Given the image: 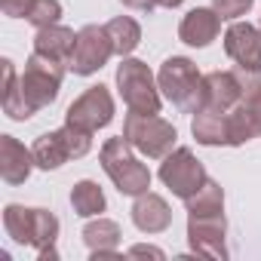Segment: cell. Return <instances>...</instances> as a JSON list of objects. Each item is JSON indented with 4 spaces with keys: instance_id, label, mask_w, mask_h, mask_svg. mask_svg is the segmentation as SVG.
<instances>
[{
    "instance_id": "1",
    "label": "cell",
    "mask_w": 261,
    "mask_h": 261,
    "mask_svg": "<svg viewBox=\"0 0 261 261\" xmlns=\"http://www.w3.org/2000/svg\"><path fill=\"white\" fill-rule=\"evenodd\" d=\"M157 83L163 98H169L178 111L185 114H197L206 105V74H200V68L185 59V56H172L160 65L157 71Z\"/></svg>"
},
{
    "instance_id": "2",
    "label": "cell",
    "mask_w": 261,
    "mask_h": 261,
    "mask_svg": "<svg viewBox=\"0 0 261 261\" xmlns=\"http://www.w3.org/2000/svg\"><path fill=\"white\" fill-rule=\"evenodd\" d=\"M98 163L101 169L108 172V178L114 181V188L123 194V197H139L151 188V169L136 157V148L129 145L123 136L117 139H108L98 151Z\"/></svg>"
},
{
    "instance_id": "3",
    "label": "cell",
    "mask_w": 261,
    "mask_h": 261,
    "mask_svg": "<svg viewBox=\"0 0 261 261\" xmlns=\"http://www.w3.org/2000/svg\"><path fill=\"white\" fill-rule=\"evenodd\" d=\"M65 71H71V68H68L65 62L53 59V56H43V53H37V49L28 56L25 71L19 74V86H22V95H25V101L31 105L34 114H37L40 108H49V105L59 98Z\"/></svg>"
},
{
    "instance_id": "4",
    "label": "cell",
    "mask_w": 261,
    "mask_h": 261,
    "mask_svg": "<svg viewBox=\"0 0 261 261\" xmlns=\"http://www.w3.org/2000/svg\"><path fill=\"white\" fill-rule=\"evenodd\" d=\"M123 139L133 145L142 157L148 160H163L166 154L175 151V142H178V133L175 126L157 114H136L129 111L126 120H123Z\"/></svg>"
},
{
    "instance_id": "5",
    "label": "cell",
    "mask_w": 261,
    "mask_h": 261,
    "mask_svg": "<svg viewBox=\"0 0 261 261\" xmlns=\"http://www.w3.org/2000/svg\"><path fill=\"white\" fill-rule=\"evenodd\" d=\"M117 89L123 95V105L136 114H160V83L154 71L142 59H120L117 65Z\"/></svg>"
},
{
    "instance_id": "6",
    "label": "cell",
    "mask_w": 261,
    "mask_h": 261,
    "mask_svg": "<svg viewBox=\"0 0 261 261\" xmlns=\"http://www.w3.org/2000/svg\"><path fill=\"white\" fill-rule=\"evenodd\" d=\"M92 148V136L89 133H80L74 126H59L53 133H43L37 136V142L31 145V154H34V163L37 169L43 172H53V169H62L68 160H80L86 157Z\"/></svg>"
},
{
    "instance_id": "7",
    "label": "cell",
    "mask_w": 261,
    "mask_h": 261,
    "mask_svg": "<svg viewBox=\"0 0 261 261\" xmlns=\"http://www.w3.org/2000/svg\"><path fill=\"white\" fill-rule=\"evenodd\" d=\"M206 169H203V163L194 157V151L191 148H175L172 154H166L163 157V163H160V181L172 191V197H178V200H188V197H194L203 185H206Z\"/></svg>"
},
{
    "instance_id": "8",
    "label": "cell",
    "mask_w": 261,
    "mask_h": 261,
    "mask_svg": "<svg viewBox=\"0 0 261 261\" xmlns=\"http://www.w3.org/2000/svg\"><path fill=\"white\" fill-rule=\"evenodd\" d=\"M114 120V95L108 86H89L83 95H77L65 114V123L80 129V133H89L95 136L98 129H105L108 123Z\"/></svg>"
},
{
    "instance_id": "9",
    "label": "cell",
    "mask_w": 261,
    "mask_h": 261,
    "mask_svg": "<svg viewBox=\"0 0 261 261\" xmlns=\"http://www.w3.org/2000/svg\"><path fill=\"white\" fill-rule=\"evenodd\" d=\"M114 56V43L105 25H83L77 31V43H74V56H71V71L77 77H89L95 71H101L108 65V59Z\"/></svg>"
},
{
    "instance_id": "10",
    "label": "cell",
    "mask_w": 261,
    "mask_h": 261,
    "mask_svg": "<svg viewBox=\"0 0 261 261\" xmlns=\"http://www.w3.org/2000/svg\"><path fill=\"white\" fill-rule=\"evenodd\" d=\"M258 83H261V77H252V74H243V71H209L206 74V105H203V111L227 114Z\"/></svg>"
},
{
    "instance_id": "11",
    "label": "cell",
    "mask_w": 261,
    "mask_h": 261,
    "mask_svg": "<svg viewBox=\"0 0 261 261\" xmlns=\"http://www.w3.org/2000/svg\"><path fill=\"white\" fill-rule=\"evenodd\" d=\"M224 53L237 65V71L261 77V28L237 19L224 31Z\"/></svg>"
},
{
    "instance_id": "12",
    "label": "cell",
    "mask_w": 261,
    "mask_h": 261,
    "mask_svg": "<svg viewBox=\"0 0 261 261\" xmlns=\"http://www.w3.org/2000/svg\"><path fill=\"white\" fill-rule=\"evenodd\" d=\"M224 233H227L224 212H218V215H188V243L197 255L224 261L227 258Z\"/></svg>"
},
{
    "instance_id": "13",
    "label": "cell",
    "mask_w": 261,
    "mask_h": 261,
    "mask_svg": "<svg viewBox=\"0 0 261 261\" xmlns=\"http://www.w3.org/2000/svg\"><path fill=\"white\" fill-rule=\"evenodd\" d=\"M227 123H230V148L261 139V83L252 86L233 111H227Z\"/></svg>"
},
{
    "instance_id": "14",
    "label": "cell",
    "mask_w": 261,
    "mask_h": 261,
    "mask_svg": "<svg viewBox=\"0 0 261 261\" xmlns=\"http://www.w3.org/2000/svg\"><path fill=\"white\" fill-rule=\"evenodd\" d=\"M34 154L13 136H0V175L7 185H25L31 169H34Z\"/></svg>"
},
{
    "instance_id": "15",
    "label": "cell",
    "mask_w": 261,
    "mask_h": 261,
    "mask_svg": "<svg viewBox=\"0 0 261 261\" xmlns=\"http://www.w3.org/2000/svg\"><path fill=\"white\" fill-rule=\"evenodd\" d=\"M129 212H133V224H136L142 233H163V230H169V224H172V209H169V203H166L160 194H151V191L139 194Z\"/></svg>"
},
{
    "instance_id": "16",
    "label": "cell",
    "mask_w": 261,
    "mask_h": 261,
    "mask_svg": "<svg viewBox=\"0 0 261 261\" xmlns=\"http://www.w3.org/2000/svg\"><path fill=\"white\" fill-rule=\"evenodd\" d=\"M218 31H221V16H218L212 7H197V10H191V13L181 19V25H178V40L188 43V46L203 49V46H209V43L218 37Z\"/></svg>"
},
{
    "instance_id": "17",
    "label": "cell",
    "mask_w": 261,
    "mask_h": 261,
    "mask_svg": "<svg viewBox=\"0 0 261 261\" xmlns=\"http://www.w3.org/2000/svg\"><path fill=\"white\" fill-rule=\"evenodd\" d=\"M123 233H120V224L111 221V218H92L86 227H83V243L89 246V258L98 261V258H117V246H120Z\"/></svg>"
},
{
    "instance_id": "18",
    "label": "cell",
    "mask_w": 261,
    "mask_h": 261,
    "mask_svg": "<svg viewBox=\"0 0 261 261\" xmlns=\"http://www.w3.org/2000/svg\"><path fill=\"white\" fill-rule=\"evenodd\" d=\"M191 133H194L197 145H206V148H230V123H227V114L197 111L194 120H191Z\"/></svg>"
},
{
    "instance_id": "19",
    "label": "cell",
    "mask_w": 261,
    "mask_h": 261,
    "mask_svg": "<svg viewBox=\"0 0 261 261\" xmlns=\"http://www.w3.org/2000/svg\"><path fill=\"white\" fill-rule=\"evenodd\" d=\"M74 43H77V34L65 25H49V28H37L34 34V49L43 53V56H53L59 62H65L71 68V56H74Z\"/></svg>"
},
{
    "instance_id": "20",
    "label": "cell",
    "mask_w": 261,
    "mask_h": 261,
    "mask_svg": "<svg viewBox=\"0 0 261 261\" xmlns=\"http://www.w3.org/2000/svg\"><path fill=\"white\" fill-rule=\"evenodd\" d=\"M0 65H4V114H7L10 120L25 123V120H31V117H34V111H31V105H28V101H25V95H22L16 65H13L10 59H4Z\"/></svg>"
},
{
    "instance_id": "21",
    "label": "cell",
    "mask_w": 261,
    "mask_h": 261,
    "mask_svg": "<svg viewBox=\"0 0 261 261\" xmlns=\"http://www.w3.org/2000/svg\"><path fill=\"white\" fill-rule=\"evenodd\" d=\"M4 230L16 246H31L34 243V206L7 203L4 206Z\"/></svg>"
},
{
    "instance_id": "22",
    "label": "cell",
    "mask_w": 261,
    "mask_h": 261,
    "mask_svg": "<svg viewBox=\"0 0 261 261\" xmlns=\"http://www.w3.org/2000/svg\"><path fill=\"white\" fill-rule=\"evenodd\" d=\"M105 28H108V34H111L114 56H120V59L133 56L136 46L142 43V25H139L133 16H117V19H111Z\"/></svg>"
},
{
    "instance_id": "23",
    "label": "cell",
    "mask_w": 261,
    "mask_h": 261,
    "mask_svg": "<svg viewBox=\"0 0 261 261\" xmlns=\"http://www.w3.org/2000/svg\"><path fill=\"white\" fill-rule=\"evenodd\" d=\"M71 206H74V215H80V218H95V215L105 212L108 200H105L101 188H98L92 178H83V181H77V185L71 188Z\"/></svg>"
},
{
    "instance_id": "24",
    "label": "cell",
    "mask_w": 261,
    "mask_h": 261,
    "mask_svg": "<svg viewBox=\"0 0 261 261\" xmlns=\"http://www.w3.org/2000/svg\"><path fill=\"white\" fill-rule=\"evenodd\" d=\"M185 209H188V215H218V212H224V191H221V185L206 178V185L194 197L185 200Z\"/></svg>"
},
{
    "instance_id": "25",
    "label": "cell",
    "mask_w": 261,
    "mask_h": 261,
    "mask_svg": "<svg viewBox=\"0 0 261 261\" xmlns=\"http://www.w3.org/2000/svg\"><path fill=\"white\" fill-rule=\"evenodd\" d=\"M59 19H62V4H59V0H34V7L28 13V22L34 28L59 25Z\"/></svg>"
},
{
    "instance_id": "26",
    "label": "cell",
    "mask_w": 261,
    "mask_h": 261,
    "mask_svg": "<svg viewBox=\"0 0 261 261\" xmlns=\"http://www.w3.org/2000/svg\"><path fill=\"white\" fill-rule=\"evenodd\" d=\"M255 7V0H212V10L221 16V22H237Z\"/></svg>"
},
{
    "instance_id": "27",
    "label": "cell",
    "mask_w": 261,
    "mask_h": 261,
    "mask_svg": "<svg viewBox=\"0 0 261 261\" xmlns=\"http://www.w3.org/2000/svg\"><path fill=\"white\" fill-rule=\"evenodd\" d=\"M31 7H34V0H0V10L10 19H28Z\"/></svg>"
},
{
    "instance_id": "28",
    "label": "cell",
    "mask_w": 261,
    "mask_h": 261,
    "mask_svg": "<svg viewBox=\"0 0 261 261\" xmlns=\"http://www.w3.org/2000/svg\"><path fill=\"white\" fill-rule=\"evenodd\" d=\"M129 255H133V258H157V261L166 258L163 249H157V246H133V249H129Z\"/></svg>"
},
{
    "instance_id": "29",
    "label": "cell",
    "mask_w": 261,
    "mask_h": 261,
    "mask_svg": "<svg viewBox=\"0 0 261 261\" xmlns=\"http://www.w3.org/2000/svg\"><path fill=\"white\" fill-rule=\"evenodd\" d=\"M120 4L136 13H154V7H160V0H120Z\"/></svg>"
},
{
    "instance_id": "30",
    "label": "cell",
    "mask_w": 261,
    "mask_h": 261,
    "mask_svg": "<svg viewBox=\"0 0 261 261\" xmlns=\"http://www.w3.org/2000/svg\"><path fill=\"white\" fill-rule=\"evenodd\" d=\"M185 0H160V7H166V10H175V7H181Z\"/></svg>"
}]
</instances>
